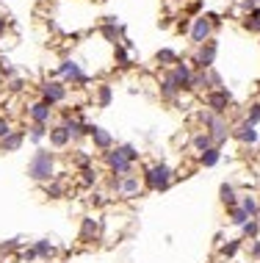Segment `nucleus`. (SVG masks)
Masks as SVG:
<instances>
[{
    "instance_id": "15",
    "label": "nucleus",
    "mask_w": 260,
    "mask_h": 263,
    "mask_svg": "<svg viewBox=\"0 0 260 263\" xmlns=\"http://www.w3.org/2000/svg\"><path fill=\"white\" fill-rule=\"evenodd\" d=\"M235 139H238V141H244V144H255V141H257V130H255V125L241 122V125L235 127Z\"/></svg>"
},
{
    "instance_id": "27",
    "label": "nucleus",
    "mask_w": 260,
    "mask_h": 263,
    "mask_svg": "<svg viewBox=\"0 0 260 263\" xmlns=\"http://www.w3.org/2000/svg\"><path fill=\"white\" fill-rule=\"evenodd\" d=\"M80 174H83V178H80V180H83V186H94V183H97V172H94V166H83V172H80Z\"/></svg>"
},
{
    "instance_id": "23",
    "label": "nucleus",
    "mask_w": 260,
    "mask_h": 263,
    "mask_svg": "<svg viewBox=\"0 0 260 263\" xmlns=\"http://www.w3.org/2000/svg\"><path fill=\"white\" fill-rule=\"evenodd\" d=\"M28 130H31V133H25V139H31L33 144H39V141L47 139V125H31Z\"/></svg>"
},
{
    "instance_id": "24",
    "label": "nucleus",
    "mask_w": 260,
    "mask_h": 263,
    "mask_svg": "<svg viewBox=\"0 0 260 263\" xmlns=\"http://www.w3.org/2000/svg\"><path fill=\"white\" fill-rule=\"evenodd\" d=\"M45 186H47L45 191H47V197H50V200H61V197H64V186H61L56 178H53L50 183H45Z\"/></svg>"
},
{
    "instance_id": "21",
    "label": "nucleus",
    "mask_w": 260,
    "mask_h": 263,
    "mask_svg": "<svg viewBox=\"0 0 260 263\" xmlns=\"http://www.w3.org/2000/svg\"><path fill=\"white\" fill-rule=\"evenodd\" d=\"M177 92H180V86L175 83V78H172V75H166V80L161 83V94H163L166 100H172V97H177Z\"/></svg>"
},
{
    "instance_id": "6",
    "label": "nucleus",
    "mask_w": 260,
    "mask_h": 263,
    "mask_svg": "<svg viewBox=\"0 0 260 263\" xmlns=\"http://www.w3.org/2000/svg\"><path fill=\"white\" fill-rule=\"evenodd\" d=\"M42 100L47 105H58L67 100V86L58 83V80H53V83H45L42 86Z\"/></svg>"
},
{
    "instance_id": "8",
    "label": "nucleus",
    "mask_w": 260,
    "mask_h": 263,
    "mask_svg": "<svg viewBox=\"0 0 260 263\" xmlns=\"http://www.w3.org/2000/svg\"><path fill=\"white\" fill-rule=\"evenodd\" d=\"M28 117H31L33 125H47L53 117V105H47L45 100H39V103L28 105Z\"/></svg>"
},
{
    "instance_id": "34",
    "label": "nucleus",
    "mask_w": 260,
    "mask_h": 263,
    "mask_svg": "<svg viewBox=\"0 0 260 263\" xmlns=\"http://www.w3.org/2000/svg\"><path fill=\"white\" fill-rule=\"evenodd\" d=\"M158 61H161V64H175L177 56H175L172 50H161V53H158Z\"/></svg>"
},
{
    "instance_id": "10",
    "label": "nucleus",
    "mask_w": 260,
    "mask_h": 263,
    "mask_svg": "<svg viewBox=\"0 0 260 263\" xmlns=\"http://www.w3.org/2000/svg\"><path fill=\"white\" fill-rule=\"evenodd\" d=\"M47 139H50V147H53V150H64V147L72 141L70 130H67V125H56V127H50V130H47Z\"/></svg>"
},
{
    "instance_id": "17",
    "label": "nucleus",
    "mask_w": 260,
    "mask_h": 263,
    "mask_svg": "<svg viewBox=\"0 0 260 263\" xmlns=\"http://www.w3.org/2000/svg\"><path fill=\"white\" fill-rule=\"evenodd\" d=\"M219 161H222V147H208V150H202V155H200V164L202 166H216Z\"/></svg>"
},
{
    "instance_id": "39",
    "label": "nucleus",
    "mask_w": 260,
    "mask_h": 263,
    "mask_svg": "<svg viewBox=\"0 0 260 263\" xmlns=\"http://www.w3.org/2000/svg\"><path fill=\"white\" fill-rule=\"evenodd\" d=\"M255 219H260V208H257V216H255Z\"/></svg>"
},
{
    "instance_id": "36",
    "label": "nucleus",
    "mask_w": 260,
    "mask_h": 263,
    "mask_svg": "<svg viewBox=\"0 0 260 263\" xmlns=\"http://www.w3.org/2000/svg\"><path fill=\"white\" fill-rule=\"evenodd\" d=\"M249 255H252V258H260V238H255V241H252V249H249Z\"/></svg>"
},
{
    "instance_id": "14",
    "label": "nucleus",
    "mask_w": 260,
    "mask_h": 263,
    "mask_svg": "<svg viewBox=\"0 0 260 263\" xmlns=\"http://www.w3.org/2000/svg\"><path fill=\"white\" fill-rule=\"evenodd\" d=\"M208 36H210V19H208V17L194 19V28H191V39L202 45V42H208Z\"/></svg>"
},
{
    "instance_id": "20",
    "label": "nucleus",
    "mask_w": 260,
    "mask_h": 263,
    "mask_svg": "<svg viewBox=\"0 0 260 263\" xmlns=\"http://www.w3.org/2000/svg\"><path fill=\"white\" fill-rule=\"evenodd\" d=\"M219 194H222V202L227 208H235L238 205V197H235V188H232L230 183H224L222 188H219Z\"/></svg>"
},
{
    "instance_id": "40",
    "label": "nucleus",
    "mask_w": 260,
    "mask_h": 263,
    "mask_svg": "<svg viewBox=\"0 0 260 263\" xmlns=\"http://www.w3.org/2000/svg\"><path fill=\"white\" fill-rule=\"evenodd\" d=\"M0 83H3V75H0Z\"/></svg>"
},
{
    "instance_id": "38",
    "label": "nucleus",
    "mask_w": 260,
    "mask_h": 263,
    "mask_svg": "<svg viewBox=\"0 0 260 263\" xmlns=\"http://www.w3.org/2000/svg\"><path fill=\"white\" fill-rule=\"evenodd\" d=\"M3 28H6V19H3V17H0V33H3Z\"/></svg>"
},
{
    "instance_id": "35",
    "label": "nucleus",
    "mask_w": 260,
    "mask_h": 263,
    "mask_svg": "<svg viewBox=\"0 0 260 263\" xmlns=\"http://www.w3.org/2000/svg\"><path fill=\"white\" fill-rule=\"evenodd\" d=\"M9 133H11V122H9L6 117H0V139L9 136Z\"/></svg>"
},
{
    "instance_id": "26",
    "label": "nucleus",
    "mask_w": 260,
    "mask_h": 263,
    "mask_svg": "<svg viewBox=\"0 0 260 263\" xmlns=\"http://www.w3.org/2000/svg\"><path fill=\"white\" fill-rule=\"evenodd\" d=\"M194 147L202 152V150H208V147H213V139H210L208 133H200V136H194Z\"/></svg>"
},
{
    "instance_id": "2",
    "label": "nucleus",
    "mask_w": 260,
    "mask_h": 263,
    "mask_svg": "<svg viewBox=\"0 0 260 263\" xmlns=\"http://www.w3.org/2000/svg\"><path fill=\"white\" fill-rule=\"evenodd\" d=\"M28 178L33 183H50L56 178V152L39 147L28 161Z\"/></svg>"
},
{
    "instance_id": "11",
    "label": "nucleus",
    "mask_w": 260,
    "mask_h": 263,
    "mask_svg": "<svg viewBox=\"0 0 260 263\" xmlns=\"http://www.w3.org/2000/svg\"><path fill=\"white\" fill-rule=\"evenodd\" d=\"M216 50H219V45L216 42H202L200 47V56H197V64H200V70H210L213 67V58H216Z\"/></svg>"
},
{
    "instance_id": "16",
    "label": "nucleus",
    "mask_w": 260,
    "mask_h": 263,
    "mask_svg": "<svg viewBox=\"0 0 260 263\" xmlns=\"http://www.w3.org/2000/svg\"><path fill=\"white\" fill-rule=\"evenodd\" d=\"M169 75L175 78V83L180 86V89H188V80H191V70H188V64H175V70L169 72Z\"/></svg>"
},
{
    "instance_id": "22",
    "label": "nucleus",
    "mask_w": 260,
    "mask_h": 263,
    "mask_svg": "<svg viewBox=\"0 0 260 263\" xmlns=\"http://www.w3.org/2000/svg\"><path fill=\"white\" fill-rule=\"evenodd\" d=\"M249 219H252V216L244 211V208H238V205H235V208H230V222H232L235 227H244Z\"/></svg>"
},
{
    "instance_id": "3",
    "label": "nucleus",
    "mask_w": 260,
    "mask_h": 263,
    "mask_svg": "<svg viewBox=\"0 0 260 263\" xmlns=\"http://www.w3.org/2000/svg\"><path fill=\"white\" fill-rule=\"evenodd\" d=\"M172 174L175 172L169 164H155L144 172V183H147V188H153V191H166V188L172 186Z\"/></svg>"
},
{
    "instance_id": "4",
    "label": "nucleus",
    "mask_w": 260,
    "mask_h": 263,
    "mask_svg": "<svg viewBox=\"0 0 260 263\" xmlns=\"http://www.w3.org/2000/svg\"><path fill=\"white\" fill-rule=\"evenodd\" d=\"M202 122L208 125V136L213 139V144L219 147L222 141H227V133H230V127H227V122H224V117L222 114H202Z\"/></svg>"
},
{
    "instance_id": "29",
    "label": "nucleus",
    "mask_w": 260,
    "mask_h": 263,
    "mask_svg": "<svg viewBox=\"0 0 260 263\" xmlns=\"http://www.w3.org/2000/svg\"><path fill=\"white\" fill-rule=\"evenodd\" d=\"M244 230V235H249V238H257V230H260V222H255V219H249L246 225L241 227Z\"/></svg>"
},
{
    "instance_id": "18",
    "label": "nucleus",
    "mask_w": 260,
    "mask_h": 263,
    "mask_svg": "<svg viewBox=\"0 0 260 263\" xmlns=\"http://www.w3.org/2000/svg\"><path fill=\"white\" fill-rule=\"evenodd\" d=\"M31 249L36 252V258H53V255H56V247H53L50 238H39Z\"/></svg>"
},
{
    "instance_id": "9",
    "label": "nucleus",
    "mask_w": 260,
    "mask_h": 263,
    "mask_svg": "<svg viewBox=\"0 0 260 263\" xmlns=\"http://www.w3.org/2000/svg\"><path fill=\"white\" fill-rule=\"evenodd\" d=\"M230 103H232V97H230L227 89H213L208 94V105H210V111H213V114H224Z\"/></svg>"
},
{
    "instance_id": "32",
    "label": "nucleus",
    "mask_w": 260,
    "mask_h": 263,
    "mask_svg": "<svg viewBox=\"0 0 260 263\" xmlns=\"http://www.w3.org/2000/svg\"><path fill=\"white\" fill-rule=\"evenodd\" d=\"M246 122H249V125H257V122H260V103H255V105L249 108V117H246Z\"/></svg>"
},
{
    "instance_id": "30",
    "label": "nucleus",
    "mask_w": 260,
    "mask_h": 263,
    "mask_svg": "<svg viewBox=\"0 0 260 263\" xmlns=\"http://www.w3.org/2000/svg\"><path fill=\"white\" fill-rule=\"evenodd\" d=\"M97 97H100V105H102V108H108V105H111V97H114V94H111V86H100V94H97Z\"/></svg>"
},
{
    "instance_id": "33",
    "label": "nucleus",
    "mask_w": 260,
    "mask_h": 263,
    "mask_svg": "<svg viewBox=\"0 0 260 263\" xmlns=\"http://www.w3.org/2000/svg\"><path fill=\"white\" fill-rule=\"evenodd\" d=\"M238 247H241V241H230L227 247H222V255H224V258H232V255L238 252Z\"/></svg>"
},
{
    "instance_id": "19",
    "label": "nucleus",
    "mask_w": 260,
    "mask_h": 263,
    "mask_svg": "<svg viewBox=\"0 0 260 263\" xmlns=\"http://www.w3.org/2000/svg\"><path fill=\"white\" fill-rule=\"evenodd\" d=\"M238 208H244V211L249 213L252 219H255V216H257V208H260V202H257L255 197H252V194H246V197H241V200H238Z\"/></svg>"
},
{
    "instance_id": "1",
    "label": "nucleus",
    "mask_w": 260,
    "mask_h": 263,
    "mask_svg": "<svg viewBox=\"0 0 260 263\" xmlns=\"http://www.w3.org/2000/svg\"><path fill=\"white\" fill-rule=\"evenodd\" d=\"M136 161H139V150H136L133 144H119V147H111V150L105 152V164H108V169H111V174H116V178L133 174Z\"/></svg>"
},
{
    "instance_id": "37",
    "label": "nucleus",
    "mask_w": 260,
    "mask_h": 263,
    "mask_svg": "<svg viewBox=\"0 0 260 263\" xmlns=\"http://www.w3.org/2000/svg\"><path fill=\"white\" fill-rule=\"evenodd\" d=\"M23 258H25V260H36V252H33V249H25Z\"/></svg>"
},
{
    "instance_id": "28",
    "label": "nucleus",
    "mask_w": 260,
    "mask_h": 263,
    "mask_svg": "<svg viewBox=\"0 0 260 263\" xmlns=\"http://www.w3.org/2000/svg\"><path fill=\"white\" fill-rule=\"evenodd\" d=\"M246 28H249V31H260V9H255V11H252V14L249 17H246Z\"/></svg>"
},
{
    "instance_id": "12",
    "label": "nucleus",
    "mask_w": 260,
    "mask_h": 263,
    "mask_svg": "<svg viewBox=\"0 0 260 263\" xmlns=\"http://www.w3.org/2000/svg\"><path fill=\"white\" fill-rule=\"evenodd\" d=\"M58 72L64 75V80H70V83H86V75H83V70H80L78 61H64Z\"/></svg>"
},
{
    "instance_id": "31",
    "label": "nucleus",
    "mask_w": 260,
    "mask_h": 263,
    "mask_svg": "<svg viewBox=\"0 0 260 263\" xmlns=\"http://www.w3.org/2000/svg\"><path fill=\"white\" fill-rule=\"evenodd\" d=\"M75 164H78L80 169H83V166H89V164H92V155H89V152H83V150H78V152H75Z\"/></svg>"
},
{
    "instance_id": "7",
    "label": "nucleus",
    "mask_w": 260,
    "mask_h": 263,
    "mask_svg": "<svg viewBox=\"0 0 260 263\" xmlns=\"http://www.w3.org/2000/svg\"><path fill=\"white\" fill-rule=\"evenodd\" d=\"M116 194H119V197H125V200L139 197V194H141V180H139V174H125V178L119 180Z\"/></svg>"
},
{
    "instance_id": "5",
    "label": "nucleus",
    "mask_w": 260,
    "mask_h": 263,
    "mask_svg": "<svg viewBox=\"0 0 260 263\" xmlns=\"http://www.w3.org/2000/svg\"><path fill=\"white\" fill-rule=\"evenodd\" d=\"M86 136L92 139V144L97 147V150L108 152L114 147V136L105 130V127H97V125H86Z\"/></svg>"
},
{
    "instance_id": "13",
    "label": "nucleus",
    "mask_w": 260,
    "mask_h": 263,
    "mask_svg": "<svg viewBox=\"0 0 260 263\" xmlns=\"http://www.w3.org/2000/svg\"><path fill=\"white\" fill-rule=\"evenodd\" d=\"M25 141V130H11L9 136L0 139V152H17Z\"/></svg>"
},
{
    "instance_id": "25",
    "label": "nucleus",
    "mask_w": 260,
    "mask_h": 263,
    "mask_svg": "<svg viewBox=\"0 0 260 263\" xmlns=\"http://www.w3.org/2000/svg\"><path fill=\"white\" fill-rule=\"evenodd\" d=\"M94 233H97V222H94V219H83V227H80V238L89 241Z\"/></svg>"
}]
</instances>
